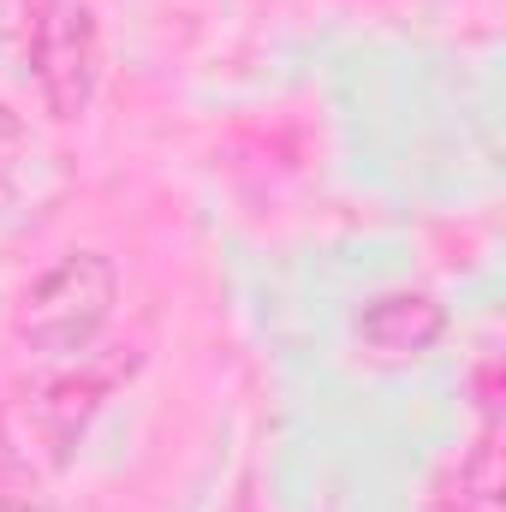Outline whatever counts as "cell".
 I'll return each instance as SVG.
<instances>
[{
	"instance_id": "6da1fadb",
	"label": "cell",
	"mask_w": 506,
	"mask_h": 512,
	"mask_svg": "<svg viewBox=\"0 0 506 512\" xmlns=\"http://www.w3.org/2000/svg\"><path fill=\"white\" fill-rule=\"evenodd\" d=\"M114 262L96 251H72L60 256L30 292H24V340L42 346V352H84L102 322L114 316Z\"/></svg>"
},
{
	"instance_id": "7a4b0ae2",
	"label": "cell",
	"mask_w": 506,
	"mask_h": 512,
	"mask_svg": "<svg viewBox=\"0 0 506 512\" xmlns=\"http://www.w3.org/2000/svg\"><path fill=\"white\" fill-rule=\"evenodd\" d=\"M30 60H36V78L48 90V108L78 114L90 102V90H96V72H102V42H96L90 6L48 0L36 30H30Z\"/></svg>"
},
{
	"instance_id": "3957f363",
	"label": "cell",
	"mask_w": 506,
	"mask_h": 512,
	"mask_svg": "<svg viewBox=\"0 0 506 512\" xmlns=\"http://www.w3.org/2000/svg\"><path fill=\"white\" fill-rule=\"evenodd\" d=\"M358 340L381 352V358H411V352H429L441 340V304H429L423 292H393L376 298L358 322Z\"/></svg>"
},
{
	"instance_id": "277c9868",
	"label": "cell",
	"mask_w": 506,
	"mask_h": 512,
	"mask_svg": "<svg viewBox=\"0 0 506 512\" xmlns=\"http://www.w3.org/2000/svg\"><path fill=\"white\" fill-rule=\"evenodd\" d=\"M435 512H495V459L483 453V459H477V471H471V477H459V489L435 501Z\"/></svg>"
},
{
	"instance_id": "5b68a950",
	"label": "cell",
	"mask_w": 506,
	"mask_h": 512,
	"mask_svg": "<svg viewBox=\"0 0 506 512\" xmlns=\"http://www.w3.org/2000/svg\"><path fill=\"white\" fill-rule=\"evenodd\" d=\"M0 512H48V507H30V501H6V495H0Z\"/></svg>"
}]
</instances>
